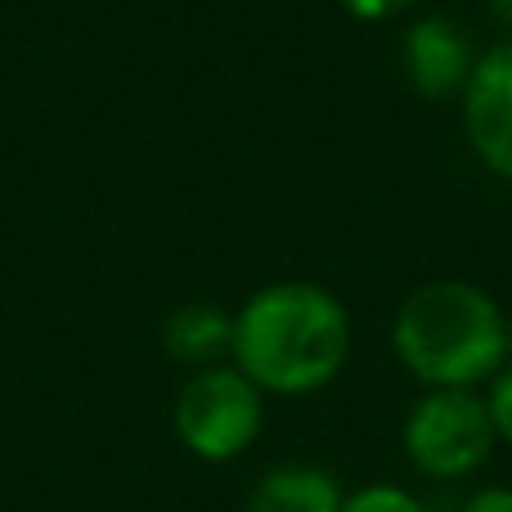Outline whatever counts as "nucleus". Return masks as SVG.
<instances>
[{
    "instance_id": "39448f33",
    "label": "nucleus",
    "mask_w": 512,
    "mask_h": 512,
    "mask_svg": "<svg viewBox=\"0 0 512 512\" xmlns=\"http://www.w3.org/2000/svg\"><path fill=\"white\" fill-rule=\"evenodd\" d=\"M468 144L495 176L512 180V41L481 54L463 86Z\"/></svg>"
},
{
    "instance_id": "20e7f679",
    "label": "nucleus",
    "mask_w": 512,
    "mask_h": 512,
    "mask_svg": "<svg viewBox=\"0 0 512 512\" xmlns=\"http://www.w3.org/2000/svg\"><path fill=\"white\" fill-rule=\"evenodd\" d=\"M495 423L472 387H432L405 418V450L427 477H468L495 450Z\"/></svg>"
},
{
    "instance_id": "423d86ee",
    "label": "nucleus",
    "mask_w": 512,
    "mask_h": 512,
    "mask_svg": "<svg viewBox=\"0 0 512 512\" xmlns=\"http://www.w3.org/2000/svg\"><path fill=\"white\" fill-rule=\"evenodd\" d=\"M472 68H477V54H472V41L463 36V27L454 18L436 14L405 32V72L418 95L427 99L459 95L468 86Z\"/></svg>"
},
{
    "instance_id": "1a4fd4ad",
    "label": "nucleus",
    "mask_w": 512,
    "mask_h": 512,
    "mask_svg": "<svg viewBox=\"0 0 512 512\" xmlns=\"http://www.w3.org/2000/svg\"><path fill=\"white\" fill-rule=\"evenodd\" d=\"M342 512H427V508L400 486H369L360 495H346Z\"/></svg>"
},
{
    "instance_id": "0eeeda50",
    "label": "nucleus",
    "mask_w": 512,
    "mask_h": 512,
    "mask_svg": "<svg viewBox=\"0 0 512 512\" xmlns=\"http://www.w3.org/2000/svg\"><path fill=\"white\" fill-rule=\"evenodd\" d=\"M162 346L171 360L212 369L225 351L234 355V315H225L212 301H189V306L171 310L167 328H162Z\"/></svg>"
},
{
    "instance_id": "f8f14e48",
    "label": "nucleus",
    "mask_w": 512,
    "mask_h": 512,
    "mask_svg": "<svg viewBox=\"0 0 512 512\" xmlns=\"http://www.w3.org/2000/svg\"><path fill=\"white\" fill-rule=\"evenodd\" d=\"M459 512H512V490H481Z\"/></svg>"
},
{
    "instance_id": "9d476101",
    "label": "nucleus",
    "mask_w": 512,
    "mask_h": 512,
    "mask_svg": "<svg viewBox=\"0 0 512 512\" xmlns=\"http://www.w3.org/2000/svg\"><path fill=\"white\" fill-rule=\"evenodd\" d=\"M486 409H490V423H495V436H504V441L512 445V369L495 382Z\"/></svg>"
},
{
    "instance_id": "6e6552de",
    "label": "nucleus",
    "mask_w": 512,
    "mask_h": 512,
    "mask_svg": "<svg viewBox=\"0 0 512 512\" xmlns=\"http://www.w3.org/2000/svg\"><path fill=\"white\" fill-rule=\"evenodd\" d=\"M346 495L337 490V481L319 468H274L261 486L252 490L248 512H342Z\"/></svg>"
},
{
    "instance_id": "f03ea898",
    "label": "nucleus",
    "mask_w": 512,
    "mask_h": 512,
    "mask_svg": "<svg viewBox=\"0 0 512 512\" xmlns=\"http://www.w3.org/2000/svg\"><path fill=\"white\" fill-rule=\"evenodd\" d=\"M396 351L427 387H472L504 369L508 319L486 288L436 279L405 297L396 315Z\"/></svg>"
},
{
    "instance_id": "7ed1b4c3",
    "label": "nucleus",
    "mask_w": 512,
    "mask_h": 512,
    "mask_svg": "<svg viewBox=\"0 0 512 512\" xmlns=\"http://www.w3.org/2000/svg\"><path fill=\"white\" fill-rule=\"evenodd\" d=\"M176 432L198 459H239L261 432V387L239 364L198 369L176 396Z\"/></svg>"
},
{
    "instance_id": "9b49d317",
    "label": "nucleus",
    "mask_w": 512,
    "mask_h": 512,
    "mask_svg": "<svg viewBox=\"0 0 512 512\" xmlns=\"http://www.w3.org/2000/svg\"><path fill=\"white\" fill-rule=\"evenodd\" d=\"M346 14L364 18V23H382V18H396L405 14V9H414L418 0H342Z\"/></svg>"
},
{
    "instance_id": "ddd939ff",
    "label": "nucleus",
    "mask_w": 512,
    "mask_h": 512,
    "mask_svg": "<svg viewBox=\"0 0 512 512\" xmlns=\"http://www.w3.org/2000/svg\"><path fill=\"white\" fill-rule=\"evenodd\" d=\"M490 5H495V14L504 18V23L512 27V0H490Z\"/></svg>"
},
{
    "instance_id": "f257e3e1",
    "label": "nucleus",
    "mask_w": 512,
    "mask_h": 512,
    "mask_svg": "<svg viewBox=\"0 0 512 512\" xmlns=\"http://www.w3.org/2000/svg\"><path fill=\"white\" fill-rule=\"evenodd\" d=\"M351 351V324L319 283H270L234 315V364L274 396H306L333 382Z\"/></svg>"
}]
</instances>
